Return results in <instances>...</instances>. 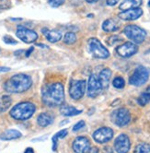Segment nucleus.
<instances>
[{
    "mask_svg": "<svg viewBox=\"0 0 150 153\" xmlns=\"http://www.w3.org/2000/svg\"><path fill=\"white\" fill-rule=\"evenodd\" d=\"M42 33H44L46 37V39L50 42H57L62 38V33L58 30H48V29H42Z\"/></svg>",
    "mask_w": 150,
    "mask_h": 153,
    "instance_id": "dca6fc26",
    "label": "nucleus"
},
{
    "mask_svg": "<svg viewBox=\"0 0 150 153\" xmlns=\"http://www.w3.org/2000/svg\"><path fill=\"white\" fill-rule=\"evenodd\" d=\"M37 46H41V47H42V48H46V47H47V46L44 45H37Z\"/></svg>",
    "mask_w": 150,
    "mask_h": 153,
    "instance_id": "ea45409f",
    "label": "nucleus"
},
{
    "mask_svg": "<svg viewBox=\"0 0 150 153\" xmlns=\"http://www.w3.org/2000/svg\"><path fill=\"white\" fill-rule=\"evenodd\" d=\"M12 103V100L10 96L8 95H3L0 97V113H3L7 111L9 108V106Z\"/></svg>",
    "mask_w": 150,
    "mask_h": 153,
    "instance_id": "5701e85b",
    "label": "nucleus"
},
{
    "mask_svg": "<svg viewBox=\"0 0 150 153\" xmlns=\"http://www.w3.org/2000/svg\"><path fill=\"white\" fill-rule=\"evenodd\" d=\"M111 119L114 125L118 126H124L130 123L131 114L126 108H119L112 112Z\"/></svg>",
    "mask_w": 150,
    "mask_h": 153,
    "instance_id": "0eeeda50",
    "label": "nucleus"
},
{
    "mask_svg": "<svg viewBox=\"0 0 150 153\" xmlns=\"http://www.w3.org/2000/svg\"><path fill=\"white\" fill-rule=\"evenodd\" d=\"M112 76V71L109 68H104L99 76V80L102 87V89H107L109 87L110 80Z\"/></svg>",
    "mask_w": 150,
    "mask_h": 153,
    "instance_id": "f3484780",
    "label": "nucleus"
},
{
    "mask_svg": "<svg viewBox=\"0 0 150 153\" xmlns=\"http://www.w3.org/2000/svg\"><path fill=\"white\" fill-rule=\"evenodd\" d=\"M118 2H119V0H107V5L108 6H114Z\"/></svg>",
    "mask_w": 150,
    "mask_h": 153,
    "instance_id": "72a5a7b5",
    "label": "nucleus"
},
{
    "mask_svg": "<svg viewBox=\"0 0 150 153\" xmlns=\"http://www.w3.org/2000/svg\"><path fill=\"white\" fill-rule=\"evenodd\" d=\"M131 148L130 139L125 134L118 136L114 141V149L117 153H128Z\"/></svg>",
    "mask_w": 150,
    "mask_h": 153,
    "instance_id": "ddd939ff",
    "label": "nucleus"
},
{
    "mask_svg": "<svg viewBox=\"0 0 150 153\" xmlns=\"http://www.w3.org/2000/svg\"><path fill=\"white\" fill-rule=\"evenodd\" d=\"M112 84L114 86V88H116V89H123L125 85V81L123 78H121V76H117V78L114 79Z\"/></svg>",
    "mask_w": 150,
    "mask_h": 153,
    "instance_id": "cd10ccee",
    "label": "nucleus"
},
{
    "mask_svg": "<svg viewBox=\"0 0 150 153\" xmlns=\"http://www.w3.org/2000/svg\"><path fill=\"white\" fill-rule=\"evenodd\" d=\"M17 37L26 43L34 42L38 39V34L33 30H30L24 26H18L16 31Z\"/></svg>",
    "mask_w": 150,
    "mask_h": 153,
    "instance_id": "6e6552de",
    "label": "nucleus"
},
{
    "mask_svg": "<svg viewBox=\"0 0 150 153\" xmlns=\"http://www.w3.org/2000/svg\"><path fill=\"white\" fill-rule=\"evenodd\" d=\"M142 4V0H123V3L120 5L119 8L122 11H125L128 9L139 7Z\"/></svg>",
    "mask_w": 150,
    "mask_h": 153,
    "instance_id": "a211bd4d",
    "label": "nucleus"
},
{
    "mask_svg": "<svg viewBox=\"0 0 150 153\" xmlns=\"http://www.w3.org/2000/svg\"><path fill=\"white\" fill-rule=\"evenodd\" d=\"M73 150L75 153H87L90 149V142L85 137H78L73 142Z\"/></svg>",
    "mask_w": 150,
    "mask_h": 153,
    "instance_id": "4468645a",
    "label": "nucleus"
},
{
    "mask_svg": "<svg viewBox=\"0 0 150 153\" xmlns=\"http://www.w3.org/2000/svg\"><path fill=\"white\" fill-rule=\"evenodd\" d=\"M10 5L9 0H0V9H7L10 7Z\"/></svg>",
    "mask_w": 150,
    "mask_h": 153,
    "instance_id": "7c9ffc66",
    "label": "nucleus"
},
{
    "mask_svg": "<svg viewBox=\"0 0 150 153\" xmlns=\"http://www.w3.org/2000/svg\"><path fill=\"white\" fill-rule=\"evenodd\" d=\"M123 33L128 39H130L134 43H137V45L142 43L146 37V30L136 25L126 26L123 30Z\"/></svg>",
    "mask_w": 150,
    "mask_h": 153,
    "instance_id": "39448f33",
    "label": "nucleus"
},
{
    "mask_svg": "<svg viewBox=\"0 0 150 153\" xmlns=\"http://www.w3.org/2000/svg\"><path fill=\"white\" fill-rule=\"evenodd\" d=\"M48 3L52 7H57L65 3V0H48Z\"/></svg>",
    "mask_w": 150,
    "mask_h": 153,
    "instance_id": "c85d7f7f",
    "label": "nucleus"
},
{
    "mask_svg": "<svg viewBox=\"0 0 150 153\" xmlns=\"http://www.w3.org/2000/svg\"><path fill=\"white\" fill-rule=\"evenodd\" d=\"M60 113L65 116H74L82 113V110H78L77 108L69 105H63L60 108Z\"/></svg>",
    "mask_w": 150,
    "mask_h": 153,
    "instance_id": "aec40b11",
    "label": "nucleus"
},
{
    "mask_svg": "<svg viewBox=\"0 0 150 153\" xmlns=\"http://www.w3.org/2000/svg\"><path fill=\"white\" fill-rule=\"evenodd\" d=\"M85 126V122L83 121V120H81V121H79L78 124H76L74 126V127H73V131H78V130H79V129H81L82 127H84Z\"/></svg>",
    "mask_w": 150,
    "mask_h": 153,
    "instance_id": "473e14b6",
    "label": "nucleus"
},
{
    "mask_svg": "<svg viewBox=\"0 0 150 153\" xmlns=\"http://www.w3.org/2000/svg\"><path fill=\"white\" fill-rule=\"evenodd\" d=\"M86 81L85 80H73L70 84L69 94L72 99L79 100L83 97L86 91Z\"/></svg>",
    "mask_w": 150,
    "mask_h": 153,
    "instance_id": "1a4fd4ad",
    "label": "nucleus"
},
{
    "mask_svg": "<svg viewBox=\"0 0 150 153\" xmlns=\"http://www.w3.org/2000/svg\"><path fill=\"white\" fill-rule=\"evenodd\" d=\"M53 122V118L52 115L46 114V113H42L41 114L38 118H37V123L41 127H46L50 125H52Z\"/></svg>",
    "mask_w": 150,
    "mask_h": 153,
    "instance_id": "6ab92c4d",
    "label": "nucleus"
},
{
    "mask_svg": "<svg viewBox=\"0 0 150 153\" xmlns=\"http://www.w3.org/2000/svg\"><path fill=\"white\" fill-rule=\"evenodd\" d=\"M149 78V72L146 68L140 65L137 67L129 79V83L133 86H142L145 84Z\"/></svg>",
    "mask_w": 150,
    "mask_h": 153,
    "instance_id": "423d86ee",
    "label": "nucleus"
},
{
    "mask_svg": "<svg viewBox=\"0 0 150 153\" xmlns=\"http://www.w3.org/2000/svg\"><path fill=\"white\" fill-rule=\"evenodd\" d=\"M64 42H65L67 45H73V43L77 42V36L74 32L68 31L66 33L65 37H64Z\"/></svg>",
    "mask_w": 150,
    "mask_h": 153,
    "instance_id": "bb28decb",
    "label": "nucleus"
},
{
    "mask_svg": "<svg viewBox=\"0 0 150 153\" xmlns=\"http://www.w3.org/2000/svg\"><path fill=\"white\" fill-rule=\"evenodd\" d=\"M4 42L6 43H7V45H17V41L14 40L12 37L8 36V35L4 36Z\"/></svg>",
    "mask_w": 150,
    "mask_h": 153,
    "instance_id": "2f4dec72",
    "label": "nucleus"
},
{
    "mask_svg": "<svg viewBox=\"0 0 150 153\" xmlns=\"http://www.w3.org/2000/svg\"><path fill=\"white\" fill-rule=\"evenodd\" d=\"M21 136V133L18 130H15V129H9V130H7L5 131L4 133L1 134L0 136V138L2 140H13V139H17V138H19Z\"/></svg>",
    "mask_w": 150,
    "mask_h": 153,
    "instance_id": "412c9836",
    "label": "nucleus"
},
{
    "mask_svg": "<svg viewBox=\"0 0 150 153\" xmlns=\"http://www.w3.org/2000/svg\"><path fill=\"white\" fill-rule=\"evenodd\" d=\"M35 110L36 108L33 103L28 102H20L11 109L10 115L16 120H27L33 115Z\"/></svg>",
    "mask_w": 150,
    "mask_h": 153,
    "instance_id": "7ed1b4c3",
    "label": "nucleus"
},
{
    "mask_svg": "<svg viewBox=\"0 0 150 153\" xmlns=\"http://www.w3.org/2000/svg\"><path fill=\"white\" fill-rule=\"evenodd\" d=\"M138 51V47L135 43L131 42H124L123 45L118 46L116 48V53H118V56H120L121 57L123 58H128L134 54H135Z\"/></svg>",
    "mask_w": 150,
    "mask_h": 153,
    "instance_id": "f8f14e48",
    "label": "nucleus"
},
{
    "mask_svg": "<svg viewBox=\"0 0 150 153\" xmlns=\"http://www.w3.org/2000/svg\"><path fill=\"white\" fill-rule=\"evenodd\" d=\"M119 26H118V23L116 22V20H114L113 19H106L104 22L102 23V30L107 31V32H112V31H115L118 30Z\"/></svg>",
    "mask_w": 150,
    "mask_h": 153,
    "instance_id": "4be33fe9",
    "label": "nucleus"
},
{
    "mask_svg": "<svg viewBox=\"0 0 150 153\" xmlns=\"http://www.w3.org/2000/svg\"><path fill=\"white\" fill-rule=\"evenodd\" d=\"M31 85H33V80L30 76L25 74H17L6 81L4 88L9 93H21L28 91Z\"/></svg>",
    "mask_w": 150,
    "mask_h": 153,
    "instance_id": "f03ea898",
    "label": "nucleus"
},
{
    "mask_svg": "<svg viewBox=\"0 0 150 153\" xmlns=\"http://www.w3.org/2000/svg\"><path fill=\"white\" fill-rule=\"evenodd\" d=\"M134 153H150V145L147 143H140L135 147Z\"/></svg>",
    "mask_w": 150,
    "mask_h": 153,
    "instance_id": "a878e982",
    "label": "nucleus"
},
{
    "mask_svg": "<svg viewBox=\"0 0 150 153\" xmlns=\"http://www.w3.org/2000/svg\"><path fill=\"white\" fill-rule=\"evenodd\" d=\"M41 99L44 103L49 107L62 105L65 101L64 86L59 82L46 85L41 91Z\"/></svg>",
    "mask_w": 150,
    "mask_h": 153,
    "instance_id": "f257e3e1",
    "label": "nucleus"
},
{
    "mask_svg": "<svg viewBox=\"0 0 150 153\" xmlns=\"http://www.w3.org/2000/svg\"><path fill=\"white\" fill-rule=\"evenodd\" d=\"M24 153H34V151H33V149H31V148H27V149H25Z\"/></svg>",
    "mask_w": 150,
    "mask_h": 153,
    "instance_id": "4c0bfd02",
    "label": "nucleus"
},
{
    "mask_svg": "<svg viewBox=\"0 0 150 153\" xmlns=\"http://www.w3.org/2000/svg\"><path fill=\"white\" fill-rule=\"evenodd\" d=\"M137 102L141 106H145L150 102V86L147 87V89L146 90L145 92H143L140 96H139Z\"/></svg>",
    "mask_w": 150,
    "mask_h": 153,
    "instance_id": "b1692460",
    "label": "nucleus"
},
{
    "mask_svg": "<svg viewBox=\"0 0 150 153\" xmlns=\"http://www.w3.org/2000/svg\"><path fill=\"white\" fill-rule=\"evenodd\" d=\"M67 129H63L60 130L59 132H57L55 136L52 137V150L55 151L56 148H57V140L60 138H64L67 135Z\"/></svg>",
    "mask_w": 150,
    "mask_h": 153,
    "instance_id": "393cba45",
    "label": "nucleus"
},
{
    "mask_svg": "<svg viewBox=\"0 0 150 153\" xmlns=\"http://www.w3.org/2000/svg\"><path fill=\"white\" fill-rule=\"evenodd\" d=\"M89 153H99V149L98 148H92V149H89Z\"/></svg>",
    "mask_w": 150,
    "mask_h": 153,
    "instance_id": "f704fd0d",
    "label": "nucleus"
},
{
    "mask_svg": "<svg viewBox=\"0 0 150 153\" xmlns=\"http://www.w3.org/2000/svg\"><path fill=\"white\" fill-rule=\"evenodd\" d=\"M148 6L150 7V0H149V2H148Z\"/></svg>",
    "mask_w": 150,
    "mask_h": 153,
    "instance_id": "a19ab883",
    "label": "nucleus"
},
{
    "mask_svg": "<svg viewBox=\"0 0 150 153\" xmlns=\"http://www.w3.org/2000/svg\"><path fill=\"white\" fill-rule=\"evenodd\" d=\"M88 3H90V4H92V3H95V2H97L98 0H86Z\"/></svg>",
    "mask_w": 150,
    "mask_h": 153,
    "instance_id": "58836bf2",
    "label": "nucleus"
},
{
    "mask_svg": "<svg viewBox=\"0 0 150 153\" xmlns=\"http://www.w3.org/2000/svg\"><path fill=\"white\" fill-rule=\"evenodd\" d=\"M10 68H5V67H0V73H3V72H7L9 71Z\"/></svg>",
    "mask_w": 150,
    "mask_h": 153,
    "instance_id": "c9c22d12",
    "label": "nucleus"
},
{
    "mask_svg": "<svg viewBox=\"0 0 150 153\" xmlns=\"http://www.w3.org/2000/svg\"><path fill=\"white\" fill-rule=\"evenodd\" d=\"M33 49H34V47H30V49H29V50H28V51L26 52V53H25V56H26L27 57H28V56H30V54L31 53V52H33Z\"/></svg>",
    "mask_w": 150,
    "mask_h": 153,
    "instance_id": "e433bc0d",
    "label": "nucleus"
},
{
    "mask_svg": "<svg viewBox=\"0 0 150 153\" xmlns=\"http://www.w3.org/2000/svg\"><path fill=\"white\" fill-rule=\"evenodd\" d=\"M102 87L100 83L99 78L96 75H90L88 83V96L90 98H96L100 94Z\"/></svg>",
    "mask_w": 150,
    "mask_h": 153,
    "instance_id": "9d476101",
    "label": "nucleus"
},
{
    "mask_svg": "<svg viewBox=\"0 0 150 153\" xmlns=\"http://www.w3.org/2000/svg\"><path fill=\"white\" fill-rule=\"evenodd\" d=\"M88 46L90 53L96 58L106 59L110 56V53L97 38H90L88 42Z\"/></svg>",
    "mask_w": 150,
    "mask_h": 153,
    "instance_id": "20e7f679",
    "label": "nucleus"
},
{
    "mask_svg": "<svg viewBox=\"0 0 150 153\" xmlns=\"http://www.w3.org/2000/svg\"><path fill=\"white\" fill-rule=\"evenodd\" d=\"M143 15V10L140 7L128 9L125 11H122L119 14V18L123 20H135Z\"/></svg>",
    "mask_w": 150,
    "mask_h": 153,
    "instance_id": "2eb2a0df",
    "label": "nucleus"
},
{
    "mask_svg": "<svg viewBox=\"0 0 150 153\" xmlns=\"http://www.w3.org/2000/svg\"><path fill=\"white\" fill-rule=\"evenodd\" d=\"M113 137V131L110 127H100L93 133V138L100 144L107 143Z\"/></svg>",
    "mask_w": 150,
    "mask_h": 153,
    "instance_id": "9b49d317",
    "label": "nucleus"
},
{
    "mask_svg": "<svg viewBox=\"0 0 150 153\" xmlns=\"http://www.w3.org/2000/svg\"><path fill=\"white\" fill-rule=\"evenodd\" d=\"M121 41V38L119 36H117V35H113V36H111L108 41H107V43H108L109 45H113L114 43H116L117 42H119Z\"/></svg>",
    "mask_w": 150,
    "mask_h": 153,
    "instance_id": "c756f323",
    "label": "nucleus"
}]
</instances>
